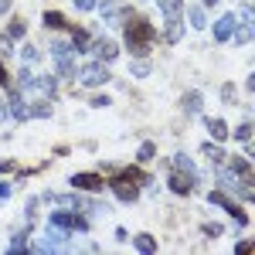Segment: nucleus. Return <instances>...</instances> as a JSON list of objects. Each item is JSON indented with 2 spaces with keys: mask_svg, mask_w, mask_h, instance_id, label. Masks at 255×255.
<instances>
[{
  "mask_svg": "<svg viewBox=\"0 0 255 255\" xmlns=\"http://www.w3.org/2000/svg\"><path fill=\"white\" fill-rule=\"evenodd\" d=\"M123 38H126V51H133L136 58H143V55L153 48V41H157V27L143 17V14L129 10V14L123 17Z\"/></svg>",
  "mask_w": 255,
  "mask_h": 255,
  "instance_id": "f257e3e1",
  "label": "nucleus"
},
{
  "mask_svg": "<svg viewBox=\"0 0 255 255\" xmlns=\"http://www.w3.org/2000/svg\"><path fill=\"white\" fill-rule=\"evenodd\" d=\"M218 191H232V194L252 201V180H245V177H238L232 167H221V163H218Z\"/></svg>",
  "mask_w": 255,
  "mask_h": 255,
  "instance_id": "f03ea898",
  "label": "nucleus"
},
{
  "mask_svg": "<svg viewBox=\"0 0 255 255\" xmlns=\"http://www.w3.org/2000/svg\"><path fill=\"white\" fill-rule=\"evenodd\" d=\"M48 225H55V228H65V232H79V235H85V232L92 228V221H89V218H82L79 211H51Z\"/></svg>",
  "mask_w": 255,
  "mask_h": 255,
  "instance_id": "7ed1b4c3",
  "label": "nucleus"
},
{
  "mask_svg": "<svg viewBox=\"0 0 255 255\" xmlns=\"http://www.w3.org/2000/svg\"><path fill=\"white\" fill-rule=\"evenodd\" d=\"M17 92H24V96H38V99H55L58 82H55V75H31Z\"/></svg>",
  "mask_w": 255,
  "mask_h": 255,
  "instance_id": "20e7f679",
  "label": "nucleus"
},
{
  "mask_svg": "<svg viewBox=\"0 0 255 255\" xmlns=\"http://www.w3.org/2000/svg\"><path fill=\"white\" fill-rule=\"evenodd\" d=\"M79 79L82 85H89V89H96V85H106V82L113 79V72H109V65L106 61H89L85 68H79Z\"/></svg>",
  "mask_w": 255,
  "mask_h": 255,
  "instance_id": "39448f33",
  "label": "nucleus"
},
{
  "mask_svg": "<svg viewBox=\"0 0 255 255\" xmlns=\"http://www.w3.org/2000/svg\"><path fill=\"white\" fill-rule=\"evenodd\" d=\"M72 191H102L106 187V177L102 174H92V170H79V174L68 177Z\"/></svg>",
  "mask_w": 255,
  "mask_h": 255,
  "instance_id": "423d86ee",
  "label": "nucleus"
},
{
  "mask_svg": "<svg viewBox=\"0 0 255 255\" xmlns=\"http://www.w3.org/2000/svg\"><path fill=\"white\" fill-rule=\"evenodd\" d=\"M208 204H218V208H225V211H228V215L235 218V221L242 225V228L249 225V215H245V211L238 208V201H232V197H225V191H211V194H208Z\"/></svg>",
  "mask_w": 255,
  "mask_h": 255,
  "instance_id": "0eeeda50",
  "label": "nucleus"
},
{
  "mask_svg": "<svg viewBox=\"0 0 255 255\" xmlns=\"http://www.w3.org/2000/svg\"><path fill=\"white\" fill-rule=\"evenodd\" d=\"M106 184H109V187H113V194H116L119 201H126V204H133V201H136V197H139V187H136V184H133V180H126V177H123V174L109 177Z\"/></svg>",
  "mask_w": 255,
  "mask_h": 255,
  "instance_id": "6e6552de",
  "label": "nucleus"
},
{
  "mask_svg": "<svg viewBox=\"0 0 255 255\" xmlns=\"http://www.w3.org/2000/svg\"><path fill=\"white\" fill-rule=\"evenodd\" d=\"M194 177H187V174H180V170H174V174L167 177V187L174 191V194H180V197H187L191 191H194Z\"/></svg>",
  "mask_w": 255,
  "mask_h": 255,
  "instance_id": "1a4fd4ad",
  "label": "nucleus"
},
{
  "mask_svg": "<svg viewBox=\"0 0 255 255\" xmlns=\"http://www.w3.org/2000/svg\"><path fill=\"white\" fill-rule=\"evenodd\" d=\"M235 27H238V17L235 14H225V17H218V24H215V41H232V34H235Z\"/></svg>",
  "mask_w": 255,
  "mask_h": 255,
  "instance_id": "9d476101",
  "label": "nucleus"
},
{
  "mask_svg": "<svg viewBox=\"0 0 255 255\" xmlns=\"http://www.w3.org/2000/svg\"><path fill=\"white\" fill-rule=\"evenodd\" d=\"M92 48H96V58H99V61H106V65L119 58V44H116V41H109V38H99Z\"/></svg>",
  "mask_w": 255,
  "mask_h": 255,
  "instance_id": "9b49d317",
  "label": "nucleus"
},
{
  "mask_svg": "<svg viewBox=\"0 0 255 255\" xmlns=\"http://www.w3.org/2000/svg\"><path fill=\"white\" fill-rule=\"evenodd\" d=\"M7 116H14L17 123L31 119V109H27V102H24V92H14V96H10V102H7Z\"/></svg>",
  "mask_w": 255,
  "mask_h": 255,
  "instance_id": "f8f14e48",
  "label": "nucleus"
},
{
  "mask_svg": "<svg viewBox=\"0 0 255 255\" xmlns=\"http://www.w3.org/2000/svg\"><path fill=\"white\" fill-rule=\"evenodd\" d=\"M184 38V17L177 14V17H167V27H163V41L167 44H180Z\"/></svg>",
  "mask_w": 255,
  "mask_h": 255,
  "instance_id": "ddd939ff",
  "label": "nucleus"
},
{
  "mask_svg": "<svg viewBox=\"0 0 255 255\" xmlns=\"http://www.w3.org/2000/svg\"><path fill=\"white\" fill-rule=\"evenodd\" d=\"M204 126H208V133L218 139V143H225V139L232 136V129H228V123L225 119H218V116H208L204 119Z\"/></svg>",
  "mask_w": 255,
  "mask_h": 255,
  "instance_id": "4468645a",
  "label": "nucleus"
},
{
  "mask_svg": "<svg viewBox=\"0 0 255 255\" xmlns=\"http://www.w3.org/2000/svg\"><path fill=\"white\" fill-rule=\"evenodd\" d=\"M129 10H133V7H109V3H102V20H106L109 27H119Z\"/></svg>",
  "mask_w": 255,
  "mask_h": 255,
  "instance_id": "2eb2a0df",
  "label": "nucleus"
},
{
  "mask_svg": "<svg viewBox=\"0 0 255 255\" xmlns=\"http://www.w3.org/2000/svg\"><path fill=\"white\" fill-rule=\"evenodd\" d=\"M68 31H72V48H75V51H92L96 41H92V34H89L85 27H68Z\"/></svg>",
  "mask_w": 255,
  "mask_h": 255,
  "instance_id": "dca6fc26",
  "label": "nucleus"
},
{
  "mask_svg": "<svg viewBox=\"0 0 255 255\" xmlns=\"http://www.w3.org/2000/svg\"><path fill=\"white\" fill-rule=\"evenodd\" d=\"M41 24H44V27H51V31H68V27H72V24L65 20V14H58V10H44Z\"/></svg>",
  "mask_w": 255,
  "mask_h": 255,
  "instance_id": "f3484780",
  "label": "nucleus"
},
{
  "mask_svg": "<svg viewBox=\"0 0 255 255\" xmlns=\"http://www.w3.org/2000/svg\"><path fill=\"white\" fill-rule=\"evenodd\" d=\"M180 106H184V113H191V116H197V113H201V106H204V96L191 89V92H184V99H180Z\"/></svg>",
  "mask_w": 255,
  "mask_h": 255,
  "instance_id": "a211bd4d",
  "label": "nucleus"
},
{
  "mask_svg": "<svg viewBox=\"0 0 255 255\" xmlns=\"http://www.w3.org/2000/svg\"><path fill=\"white\" fill-rule=\"evenodd\" d=\"M228 167H232L238 177L252 180V157H249V153H245V157H232V160H228Z\"/></svg>",
  "mask_w": 255,
  "mask_h": 255,
  "instance_id": "6ab92c4d",
  "label": "nucleus"
},
{
  "mask_svg": "<svg viewBox=\"0 0 255 255\" xmlns=\"http://www.w3.org/2000/svg\"><path fill=\"white\" fill-rule=\"evenodd\" d=\"M174 170H180V174H187V177H201L197 174V167L194 163H191V157H187V153H174Z\"/></svg>",
  "mask_w": 255,
  "mask_h": 255,
  "instance_id": "aec40b11",
  "label": "nucleus"
},
{
  "mask_svg": "<svg viewBox=\"0 0 255 255\" xmlns=\"http://www.w3.org/2000/svg\"><path fill=\"white\" fill-rule=\"evenodd\" d=\"M55 61H58V75H61V79H75V75H79V65H75V58H72V55L55 58Z\"/></svg>",
  "mask_w": 255,
  "mask_h": 255,
  "instance_id": "412c9836",
  "label": "nucleus"
},
{
  "mask_svg": "<svg viewBox=\"0 0 255 255\" xmlns=\"http://www.w3.org/2000/svg\"><path fill=\"white\" fill-rule=\"evenodd\" d=\"M201 153H204V157L211 160V163H225V157H228V153H225V150H221L218 143H208V139L201 143Z\"/></svg>",
  "mask_w": 255,
  "mask_h": 255,
  "instance_id": "4be33fe9",
  "label": "nucleus"
},
{
  "mask_svg": "<svg viewBox=\"0 0 255 255\" xmlns=\"http://www.w3.org/2000/svg\"><path fill=\"white\" fill-rule=\"evenodd\" d=\"M157 7L163 10V17H177V14H184V0H157Z\"/></svg>",
  "mask_w": 255,
  "mask_h": 255,
  "instance_id": "5701e85b",
  "label": "nucleus"
},
{
  "mask_svg": "<svg viewBox=\"0 0 255 255\" xmlns=\"http://www.w3.org/2000/svg\"><path fill=\"white\" fill-rule=\"evenodd\" d=\"M133 245H136V252H143V255L157 252V238H153V235H136V238H133Z\"/></svg>",
  "mask_w": 255,
  "mask_h": 255,
  "instance_id": "b1692460",
  "label": "nucleus"
},
{
  "mask_svg": "<svg viewBox=\"0 0 255 255\" xmlns=\"http://www.w3.org/2000/svg\"><path fill=\"white\" fill-rule=\"evenodd\" d=\"M27 235H31V228H20L17 235L10 238V245H7V249H10V252H24V249H27Z\"/></svg>",
  "mask_w": 255,
  "mask_h": 255,
  "instance_id": "393cba45",
  "label": "nucleus"
},
{
  "mask_svg": "<svg viewBox=\"0 0 255 255\" xmlns=\"http://www.w3.org/2000/svg\"><path fill=\"white\" fill-rule=\"evenodd\" d=\"M136 160H139V163H150V160H157V146H153V143H139Z\"/></svg>",
  "mask_w": 255,
  "mask_h": 255,
  "instance_id": "a878e982",
  "label": "nucleus"
},
{
  "mask_svg": "<svg viewBox=\"0 0 255 255\" xmlns=\"http://www.w3.org/2000/svg\"><path fill=\"white\" fill-rule=\"evenodd\" d=\"M187 17H191V24H194L197 31H201V27H208V17H204V7H187Z\"/></svg>",
  "mask_w": 255,
  "mask_h": 255,
  "instance_id": "bb28decb",
  "label": "nucleus"
},
{
  "mask_svg": "<svg viewBox=\"0 0 255 255\" xmlns=\"http://www.w3.org/2000/svg\"><path fill=\"white\" fill-rule=\"evenodd\" d=\"M24 34H27V24H24V20H10V24H7V38L10 41L24 38Z\"/></svg>",
  "mask_w": 255,
  "mask_h": 255,
  "instance_id": "cd10ccee",
  "label": "nucleus"
},
{
  "mask_svg": "<svg viewBox=\"0 0 255 255\" xmlns=\"http://www.w3.org/2000/svg\"><path fill=\"white\" fill-rule=\"evenodd\" d=\"M129 72H133V79H146L153 68H150V61H143V58H136L133 65H129Z\"/></svg>",
  "mask_w": 255,
  "mask_h": 255,
  "instance_id": "c85d7f7f",
  "label": "nucleus"
},
{
  "mask_svg": "<svg viewBox=\"0 0 255 255\" xmlns=\"http://www.w3.org/2000/svg\"><path fill=\"white\" fill-rule=\"evenodd\" d=\"M51 55L55 58H65V55H75V48L68 41H51Z\"/></svg>",
  "mask_w": 255,
  "mask_h": 255,
  "instance_id": "c756f323",
  "label": "nucleus"
},
{
  "mask_svg": "<svg viewBox=\"0 0 255 255\" xmlns=\"http://www.w3.org/2000/svg\"><path fill=\"white\" fill-rule=\"evenodd\" d=\"M31 109V116H51V106L48 102H34V106H27Z\"/></svg>",
  "mask_w": 255,
  "mask_h": 255,
  "instance_id": "7c9ffc66",
  "label": "nucleus"
},
{
  "mask_svg": "<svg viewBox=\"0 0 255 255\" xmlns=\"http://www.w3.org/2000/svg\"><path fill=\"white\" fill-rule=\"evenodd\" d=\"M235 139H252V123H242V126H235Z\"/></svg>",
  "mask_w": 255,
  "mask_h": 255,
  "instance_id": "2f4dec72",
  "label": "nucleus"
},
{
  "mask_svg": "<svg viewBox=\"0 0 255 255\" xmlns=\"http://www.w3.org/2000/svg\"><path fill=\"white\" fill-rule=\"evenodd\" d=\"M221 102H235V85H232V82L221 85Z\"/></svg>",
  "mask_w": 255,
  "mask_h": 255,
  "instance_id": "473e14b6",
  "label": "nucleus"
},
{
  "mask_svg": "<svg viewBox=\"0 0 255 255\" xmlns=\"http://www.w3.org/2000/svg\"><path fill=\"white\" fill-rule=\"evenodd\" d=\"M201 232H204V235H208V238H218V235H221V232H225V228H221V225H215V221H211V225H204V228H201Z\"/></svg>",
  "mask_w": 255,
  "mask_h": 255,
  "instance_id": "72a5a7b5",
  "label": "nucleus"
},
{
  "mask_svg": "<svg viewBox=\"0 0 255 255\" xmlns=\"http://www.w3.org/2000/svg\"><path fill=\"white\" fill-rule=\"evenodd\" d=\"M10 51H14L10 38H7V34H0V55H10Z\"/></svg>",
  "mask_w": 255,
  "mask_h": 255,
  "instance_id": "f704fd0d",
  "label": "nucleus"
},
{
  "mask_svg": "<svg viewBox=\"0 0 255 255\" xmlns=\"http://www.w3.org/2000/svg\"><path fill=\"white\" fill-rule=\"evenodd\" d=\"M10 85V72H7V65L0 61V89H7Z\"/></svg>",
  "mask_w": 255,
  "mask_h": 255,
  "instance_id": "c9c22d12",
  "label": "nucleus"
},
{
  "mask_svg": "<svg viewBox=\"0 0 255 255\" xmlns=\"http://www.w3.org/2000/svg\"><path fill=\"white\" fill-rule=\"evenodd\" d=\"M109 102H113L109 96H92V99H89V106H109Z\"/></svg>",
  "mask_w": 255,
  "mask_h": 255,
  "instance_id": "e433bc0d",
  "label": "nucleus"
},
{
  "mask_svg": "<svg viewBox=\"0 0 255 255\" xmlns=\"http://www.w3.org/2000/svg\"><path fill=\"white\" fill-rule=\"evenodd\" d=\"M79 10H96V0H75Z\"/></svg>",
  "mask_w": 255,
  "mask_h": 255,
  "instance_id": "4c0bfd02",
  "label": "nucleus"
},
{
  "mask_svg": "<svg viewBox=\"0 0 255 255\" xmlns=\"http://www.w3.org/2000/svg\"><path fill=\"white\" fill-rule=\"evenodd\" d=\"M34 58H38V48L27 44V48H24V61H34Z\"/></svg>",
  "mask_w": 255,
  "mask_h": 255,
  "instance_id": "58836bf2",
  "label": "nucleus"
},
{
  "mask_svg": "<svg viewBox=\"0 0 255 255\" xmlns=\"http://www.w3.org/2000/svg\"><path fill=\"white\" fill-rule=\"evenodd\" d=\"M235 252H242V255H249V252H252V242H238V245H235Z\"/></svg>",
  "mask_w": 255,
  "mask_h": 255,
  "instance_id": "ea45409f",
  "label": "nucleus"
},
{
  "mask_svg": "<svg viewBox=\"0 0 255 255\" xmlns=\"http://www.w3.org/2000/svg\"><path fill=\"white\" fill-rule=\"evenodd\" d=\"M7 197H10V184L3 180V184H0V201H7Z\"/></svg>",
  "mask_w": 255,
  "mask_h": 255,
  "instance_id": "a19ab883",
  "label": "nucleus"
},
{
  "mask_svg": "<svg viewBox=\"0 0 255 255\" xmlns=\"http://www.w3.org/2000/svg\"><path fill=\"white\" fill-rule=\"evenodd\" d=\"M7 170H14V160H0V174H7Z\"/></svg>",
  "mask_w": 255,
  "mask_h": 255,
  "instance_id": "79ce46f5",
  "label": "nucleus"
},
{
  "mask_svg": "<svg viewBox=\"0 0 255 255\" xmlns=\"http://www.w3.org/2000/svg\"><path fill=\"white\" fill-rule=\"evenodd\" d=\"M201 7H218V0H201Z\"/></svg>",
  "mask_w": 255,
  "mask_h": 255,
  "instance_id": "37998d69",
  "label": "nucleus"
},
{
  "mask_svg": "<svg viewBox=\"0 0 255 255\" xmlns=\"http://www.w3.org/2000/svg\"><path fill=\"white\" fill-rule=\"evenodd\" d=\"M7 7H10V0H0V14H3V10H7Z\"/></svg>",
  "mask_w": 255,
  "mask_h": 255,
  "instance_id": "c03bdc74",
  "label": "nucleus"
},
{
  "mask_svg": "<svg viewBox=\"0 0 255 255\" xmlns=\"http://www.w3.org/2000/svg\"><path fill=\"white\" fill-rule=\"evenodd\" d=\"M96 3H113V0H96Z\"/></svg>",
  "mask_w": 255,
  "mask_h": 255,
  "instance_id": "a18cd8bd",
  "label": "nucleus"
}]
</instances>
